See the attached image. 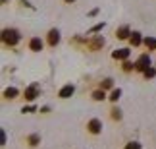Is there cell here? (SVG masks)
<instances>
[{
	"label": "cell",
	"mask_w": 156,
	"mask_h": 149,
	"mask_svg": "<svg viewBox=\"0 0 156 149\" xmlns=\"http://www.w3.org/2000/svg\"><path fill=\"white\" fill-rule=\"evenodd\" d=\"M20 41H21V33L17 31V29H14V27L2 29V43L6 47H16Z\"/></svg>",
	"instance_id": "1"
},
{
	"label": "cell",
	"mask_w": 156,
	"mask_h": 149,
	"mask_svg": "<svg viewBox=\"0 0 156 149\" xmlns=\"http://www.w3.org/2000/svg\"><path fill=\"white\" fill-rule=\"evenodd\" d=\"M148 68H152V62H151V54L148 52H143V54L135 60V72H141L145 74Z\"/></svg>",
	"instance_id": "2"
},
{
	"label": "cell",
	"mask_w": 156,
	"mask_h": 149,
	"mask_svg": "<svg viewBox=\"0 0 156 149\" xmlns=\"http://www.w3.org/2000/svg\"><path fill=\"white\" fill-rule=\"evenodd\" d=\"M106 45V39L102 37V35H94V37L89 39V43H87V49L89 50H93V52H97V50H102V47Z\"/></svg>",
	"instance_id": "3"
},
{
	"label": "cell",
	"mask_w": 156,
	"mask_h": 149,
	"mask_svg": "<svg viewBox=\"0 0 156 149\" xmlns=\"http://www.w3.org/2000/svg\"><path fill=\"white\" fill-rule=\"evenodd\" d=\"M39 93H41V83H31L29 87H25V91H23V99L25 101H35L39 97Z\"/></svg>",
	"instance_id": "4"
},
{
	"label": "cell",
	"mask_w": 156,
	"mask_h": 149,
	"mask_svg": "<svg viewBox=\"0 0 156 149\" xmlns=\"http://www.w3.org/2000/svg\"><path fill=\"white\" fill-rule=\"evenodd\" d=\"M102 120H98V118H91V120L87 122V130H89V134H93V136H98V134H102Z\"/></svg>",
	"instance_id": "5"
},
{
	"label": "cell",
	"mask_w": 156,
	"mask_h": 149,
	"mask_svg": "<svg viewBox=\"0 0 156 149\" xmlns=\"http://www.w3.org/2000/svg\"><path fill=\"white\" fill-rule=\"evenodd\" d=\"M60 29H56V27H52L50 31H48V35H46V43H48V47H56L58 43H60Z\"/></svg>",
	"instance_id": "6"
},
{
	"label": "cell",
	"mask_w": 156,
	"mask_h": 149,
	"mask_svg": "<svg viewBox=\"0 0 156 149\" xmlns=\"http://www.w3.org/2000/svg\"><path fill=\"white\" fill-rule=\"evenodd\" d=\"M43 49H44V41L41 39V37H31V39H29V50L41 52Z\"/></svg>",
	"instance_id": "7"
},
{
	"label": "cell",
	"mask_w": 156,
	"mask_h": 149,
	"mask_svg": "<svg viewBox=\"0 0 156 149\" xmlns=\"http://www.w3.org/2000/svg\"><path fill=\"white\" fill-rule=\"evenodd\" d=\"M129 56H131V50L129 49H116V50L112 52V58H114V60H122V62L129 60Z\"/></svg>",
	"instance_id": "8"
},
{
	"label": "cell",
	"mask_w": 156,
	"mask_h": 149,
	"mask_svg": "<svg viewBox=\"0 0 156 149\" xmlns=\"http://www.w3.org/2000/svg\"><path fill=\"white\" fill-rule=\"evenodd\" d=\"M73 93H75V85H73V83H66V85L58 91V97L60 99H69Z\"/></svg>",
	"instance_id": "9"
},
{
	"label": "cell",
	"mask_w": 156,
	"mask_h": 149,
	"mask_svg": "<svg viewBox=\"0 0 156 149\" xmlns=\"http://www.w3.org/2000/svg\"><path fill=\"white\" fill-rule=\"evenodd\" d=\"M131 27L129 25H119L118 29H116V39H119V41H125V39H129L131 37Z\"/></svg>",
	"instance_id": "10"
},
{
	"label": "cell",
	"mask_w": 156,
	"mask_h": 149,
	"mask_svg": "<svg viewBox=\"0 0 156 149\" xmlns=\"http://www.w3.org/2000/svg\"><path fill=\"white\" fill-rule=\"evenodd\" d=\"M143 41H145V39H143V35H141L139 31H133V33H131V37H129L131 47H141V45H143Z\"/></svg>",
	"instance_id": "11"
},
{
	"label": "cell",
	"mask_w": 156,
	"mask_h": 149,
	"mask_svg": "<svg viewBox=\"0 0 156 149\" xmlns=\"http://www.w3.org/2000/svg\"><path fill=\"white\" fill-rule=\"evenodd\" d=\"M17 95H20V91H17V87H6V89H4V99H8V101L16 99Z\"/></svg>",
	"instance_id": "12"
},
{
	"label": "cell",
	"mask_w": 156,
	"mask_h": 149,
	"mask_svg": "<svg viewBox=\"0 0 156 149\" xmlns=\"http://www.w3.org/2000/svg\"><path fill=\"white\" fill-rule=\"evenodd\" d=\"M98 89H102V91L114 89V80H112V77H104V80L100 81V87H98Z\"/></svg>",
	"instance_id": "13"
},
{
	"label": "cell",
	"mask_w": 156,
	"mask_h": 149,
	"mask_svg": "<svg viewBox=\"0 0 156 149\" xmlns=\"http://www.w3.org/2000/svg\"><path fill=\"white\" fill-rule=\"evenodd\" d=\"M143 45H145L148 50H156V37H145Z\"/></svg>",
	"instance_id": "14"
},
{
	"label": "cell",
	"mask_w": 156,
	"mask_h": 149,
	"mask_svg": "<svg viewBox=\"0 0 156 149\" xmlns=\"http://www.w3.org/2000/svg\"><path fill=\"white\" fill-rule=\"evenodd\" d=\"M27 143L31 145V147H37L41 143V136L39 134H31V136H27Z\"/></svg>",
	"instance_id": "15"
},
{
	"label": "cell",
	"mask_w": 156,
	"mask_h": 149,
	"mask_svg": "<svg viewBox=\"0 0 156 149\" xmlns=\"http://www.w3.org/2000/svg\"><path fill=\"white\" fill-rule=\"evenodd\" d=\"M91 97H93V101H104V99H108L106 97V91H102V89H94Z\"/></svg>",
	"instance_id": "16"
},
{
	"label": "cell",
	"mask_w": 156,
	"mask_h": 149,
	"mask_svg": "<svg viewBox=\"0 0 156 149\" xmlns=\"http://www.w3.org/2000/svg\"><path fill=\"white\" fill-rule=\"evenodd\" d=\"M104 27H106V23H104V21H98V23H97V25H93V27H91V29H89V31H87V33H89V35H93V33H100V31H102V29H104Z\"/></svg>",
	"instance_id": "17"
},
{
	"label": "cell",
	"mask_w": 156,
	"mask_h": 149,
	"mask_svg": "<svg viewBox=\"0 0 156 149\" xmlns=\"http://www.w3.org/2000/svg\"><path fill=\"white\" fill-rule=\"evenodd\" d=\"M110 116H112V120H122V110H119V106H112V110H110Z\"/></svg>",
	"instance_id": "18"
},
{
	"label": "cell",
	"mask_w": 156,
	"mask_h": 149,
	"mask_svg": "<svg viewBox=\"0 0 156 149\" xmlns=\"http://www.w3.org/2000/svg\"><path fill=\"white\" fill-rule=\"evenodd\" d=\"M119 97H122V89L118 87V89H112V93H110V97H108V99H110L112 103H118Z\"/></svg>",
	"instance_id": "19"
},
{
	"label": "cell",
	"mask_w": 156,
	"mask_h": 149,
	"mask_svg": "<svg viewBox=\"0 0 156 149\" xmlns=\"http://www.w3.org/2000/svg\"><path fill=\"white\" fill-rule=\"evenodd\" d=\"M123 149H143V145H141V141H129V143H125Z\"/></svg>",
	"instance_id": "20"
},
{
	"label": "cell",
	"mask_w": 156,
	"mask_h": 149,
	"mask_svg": "<svg viewBox=\"0 0 156 149\" xmlns=\"http://www.w3.org/2000/svg\"><path fill=\"white\" fill-rule=\"evenodd\" d=\"M122 68H123V72H131V70H135V62H129V60H125Z\"/></svg>",
	"instance_id": "21"
},
{
	"label": "cell",
	"mask_w": 156,
	"mask_h": 149,
	"mask_svg": "<svg viewBox=\"0 0 156 149\" xmlns=\"http://www.w3.org/2000/svg\"><path fill=\"white\" fill-rule=\"evenodd\" d=\"M143 76H145V80H152V77L156 76V70H154V68H148V70H147V72L143 74Z\"/></svg>",
	"instance_id": "22"
},
{
	"label": "cell",
	"mask_w": 156,
	"mask_h": 149,
	"mask_svg": "<svg viewBox=\"0 0 156 149\" xmlns=\"http://www.w3.org/2000/svg\"><path fill=\"white\" fill-rule=\"evenodd\" d=\"M35 110H37V106H35V105H31V106H23V109H21L23 114H25V112H27V114H31V112H35Z\"/></svg>",
	"instance_id": "23"
},
{
	"label": "cell",
	"mask_w": 156,
	"mask_h": 149,
	"mask_svg": "<svg viewBox=\"0 0 156 149\" xmlns=\"http://www.w3.org/2000/svg\"><path fill=\"white\" fill-rule=\"evenodd\" d=\"M98 8H94V10H91V12H89V17H94V16H98Z\"/></svg>",
	"instance_id": "24"
},
{
	"label": "cell",
	"mask_w": 156,
	"mask_h": 149,
	"mask_svg": "<svg viewBox=\"0 0 156 149\" xmlns=\"http://www.w3.org/2000/svg\"><path fill=\"white\" fill-rule=\"evenodd\" d=\"M6 143V134H4V130H2V134H0V145H4Z\"/></svg>",
	"instance_id": "25"
},
{
	"label": "cell",
	"mask_w": 156,
	"mask_h": 149,
	"mask_svg": "<svg viewBox=\"0 0 156 149\" xmlns=\"http://www.w3.org/2000/svg\"><path fill=\"white\" fill-rule=\"evenodd\" d=\"M41 112H43V114H46V112H50V106L46 105V106H43V109H41Z\"/></svg>",
	"instance_id": "26"
},
{
	"label": "cell",
	"mask_w": 156,
	"mask_h": 149,
	"mask_svg": "<svg viewBox=\"0 0 156 149\" xmlns=\"http://www.w3.org/2000/svg\"><path fill=\"white\" fill-rule=\"evenodd\" d=\"M64 2H68V4H73V2H75V0H64Z\"/></svg>",
	"instance_id": "27"
},
{
	"label": "cell",
	"mask_w": 156,
	"mask_h": 149,
	"mask_svg": "<svg viewBox=\"0 0 156 149\" xmlns=\"http://www.w3.org/2000/svg\"><path fill=\"white\" fill-rule=\"evenodd\" d=\"M2 2H4V4H6V2H8V0H2Z\"/></svg>",
	"instance_id": "28"
}]
</instances>
